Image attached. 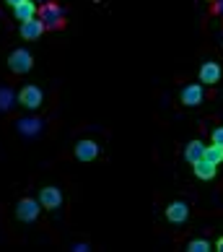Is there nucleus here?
<instances>
[{
    "mask_svg": "<svg viewBox=\"0 0 223 252\" xmlns=\"http://www.w3.org/2000/svg\"><path fill=\"white\" fill-rule=\"evenodd\" d=\"M36 18L44 24V29L47 32H62L68 21H65V13H62V5L57 0H44L39 5V11H36Z\"/></svg>",
    "mask_w": 223,
    "mask_h": 252,
    "instance_id": "obj_1",
    "label": "nucleus"
},
{
    "mask_svg": "<svg viewBox=\"0 0 223 252\" xmlns=\"http://www.w3.org/2000/svg\"><path fill=\"white\" fill-rule=\"evenodd\" d=\"M31 68H34V55L29 50L18 47L8 55V70L16 73V76H24V73H29Z\"/></svg>",
    "mask_w": 223,
    "mask_h": 252,
    "instance_id": "obj_2",
    "label": "nucleus"
},
{
    "mask_svg": "<svg viewBox=\"0 0 223 252\" xmlns=\"http://www.w3.org/2000/svg\"><path fill=\"white\" fill-rule=\"evenodd\" d=\"M39 213H42V203L36 198H21L16 205V219L24 223H34L39 219Z\"/></svg>",
    "mask_w": 223,
    "mask_h": 252,
    "instance_id": "obj_3",
    "label": "nucleus"
},
{
    "mask_svg": "<svg viewBox=\"0 0 223 252\" xmlns=\"http://www.w3.org/2000/svg\"><path fill=\"white\" fill-rule=\"evenodd\" d=\"M44 101V94L39 86H31V83H26V86L18 91V104H21L24 109H39Z\"/></svg>",
    "mask_w": 223,
    "mask_h": 252,
    "instance_id": "obj_4",
    "label": "nucleus"
},
{
    "mask_svg": "<svg viewBox=\"0 0 223 252\" xmlns=\"http://www.w3.org/2000/svg\"><path fill=\"white\" fill-rule=\"evenodd\" d=\"M73 154H76L78 161L88 164V161H94V158L99 156V143H96V141H91V138H83V141H78V143H76Z\"/></svg>",
    "mask_w": 223,
    "mask_h": 252,
    "instance_id": "obj_5",
    "label": "nucleus"
},
{
    "mask_svg": "<svg viewBox=\"0 0 223 252\" xmlns=\"http://www.w3.org/2000/svg\"><path fill=\"white\" fill-rule=\"evenodd\" d=\"M182 104L184 107H200L202 99H205V91H202V83H187V86L182 89Z\"/></svg>",
    "mask_w": 223,
    "mask_h": 252,
    "instance_id": "obj_6",
    "label": "nucleus"
},
{
    "mask_svg": "<svg viewBox=\"0 0 223 252\" xmlns=\"http://www.w3.org/2000/svg\"><path fill=\"white\" fill-rule=\"evenodd\" d=\"M190 219V205L184 203V200H174L166 205V221H171V223H184Z\"/></svg>",
    "mask_w": 223,
    "mask_h": 252,
    "instance_id": "obj_7",
    "label": "nucleus"
},
{
    "mask_svg": "<svg viewBox=\"0 0 223 252\" xmlns=\"http://www.w3.org/2000/svg\"><path fill=\"white\" fill-rule=\"evenodd\" d=\"M39 203H42V208H47V211H57L60 205H62V192L60 188H42L39 192Z\"/></svg>",
    "mask_w": 223,
    "mask_h": 252,
    "instance_id": "obj_8",
    "label": "nucleus"
},
{
    "mask_svg": "<svg viewBox=\"0 0 223 252\" xmlns=\"http://www.w3.org/2000/svg\"><path fill=\"white\" fill-rule=\"evenodd\" d=\"M192 172H195V177H197V180L210 182V180H216V174H218V164L208 161V158H200V161L192 164Z\"/></svg>",
    "mask_w": 223,
    "mask_h": 252,
    "instance_id": "obj_9",
    "label": "nucleus"
},
{
    "mask_svg": "<svg viewBox=\"0 0 223 252\" xmlns=\"http://www.w3.org/2000/svg\"><path fill=\"white\" fill-rule=\"evenodd\" d=\"M44 32H47V29H44V24L39 21V18H29V21H21V39H26V42L39 39Z\"/></svg>",
    "mask_w": 223,
    "mask_h": 252,
    "instance_id": "obj_10",
    "label": "nucleus"
},
{
    "mask_svg": "<svg viewBox=\"0 0 223 252\" xmlns=\"http://www.w3.org/2000/svg\"><path fill=\"white\" fill-rule=\"evenodd\" d=\"M218 81H221V65L218 63H202L200 65V83L216 86Z\"/></svg>",
    "mask_w": 223,
    "mask_h": 252,
    "instance_id": "obj_11",
    "label": "nucleus"
},
{
    "mask_svg": "<svg viewBox=\"0 0 223 252\" xmlns=\"http://www.w3.org/2000/svg\"><path fill=\"white\" fill-rule=\"evenodd\" d=\"M36 11H39V5H34V0H24L21 5L13 8V16L18 21H29V18H36Z\"/></svg>",
    "mask_w": 223,
    "mask_h": 252,
    "instance_id": "obj_12",
    "label": "nucleus"
},
{
    "mask_svg": "<svg viewBox=\"0 0 223 252\" xmlns=\"http://www.w3.org/2000/svg\"><path fill=\"white\" fill-rule=\"evenodd\" d=\"M202 156H205V143L202 141H190L187 148H184V158H187L190 164H195V161H200Z\"/></svg>",
    "mask_w": 223,
    "mask_h": 252,
    "instance_id": "obj_13",
    "label": "nucleus"
},
{
    "mask_svg": "<svg viewBox=\"0 0 223 252\" xmlns=\"http://www.w3.org/2000/svg\"><path fill=\"white\" fill-rule=\"evenodd\" d=\"M39 127H42V123L36 117H26V120H21V123H18V130H21L24 135H34V133H39Z\"/></svg>",
    "mask_w": 223,
    "mask_h": 252,
    "instance_id": "obj_14",
    "label": "nucleus"
},
{
    "mask_svg": "<svg viewBox=\"0 0 223 252\" xmlns=\"http://www.w3.org/2000/svg\"><path fill=\"white\" fill-rule=\"evenodd\" d=\"M202 158H208V161H213V164H221L223 161V146H218V143L205 146V156Z\"/></svg>",
    "mask_w": 223,
    "mask_h": 252,
    "instance_id": "obj_15",
    "label": "nucleus"
},
{
    "mask_svg": "<svg viewBox=\"0 0 223 252\" xmlns=\"http://www.w3.org/2000/svg\"><path fill=\"white\" fill-rule=\"evenodd\" d=\"M187 250H190V252H210L213 245H210L208 239H192L190 245H187Z\"/></svg>",
    "mask_w": 223,
    "mask_h": 252,
    "instance_id": "obj_16",
    "label": "nucleus"
},
{
    "mask_svg": "<svg viewBox=\"0 0 223 252\" xmlns=\"http://www.w3.org/2000/svg\"><path fill=\"white\" fill-rule=\"evenodd\" d=\"M11 101H13L11 91H0V109H11V107H13Z\"/></svg>",
    "mask_w": 223,
    "mask_h": 252,
    "instance_id": "obj_17",
    "label": "nucleus"
},
{
    "mask_svg": "<svg viewBox=\"0 0 223 252\" xmlns=\"http://www.w3.org/2000/svg\"><path fill=\"white\" fill-rule=\"evenodd\" d=\"M210 13L223 18V0H213V3H210Z\"/></svg>",
    "mask_w": 223,
    "mask_h": 252,
    "instance_id": "obj_18",
    "label": "nucleus"
},
{
    "mask_svg": "<svg viewBox=\"0 0 223 252\" xmlns=\"http://www.w3.org/2000/svg\"><path fill=\"white\" fill-rule=\"evenodd\" d=\"M210 138H213V143H218V146H223V127H216L210 133Z\"/></svg>",
    "mask_w": 223,
    "mask_h": 252,
    "instance_id": "obj_19",
    "label": "nucleus"
},
{
    "mask_svg": "<svg viewBox=\"0 0 223 252\" xmlns=\"http://www.w3.org/2000/svg\"><path fill=\"white\" fill-rule=\"evenodd\" d=\"M24 0H5V5H11V8H16V5H21Z\"/></svg>",
    "mask_w": 223,
    "mask_h": 252,
    "instance_id": "obj_20",
    "label": "nucleus"
},
{
    "mask_svg": "<svg viewBox=\"0 0 223 252\" xmlns=\"http://www.w3.org/2000/svg\"><path fill=\"white\" fill-rule=\"evenodd\" d=\"M216 250H218V252H223V237H218V239H216Z\"/></svg>",
    "mask_w": 223,
    "mask_h": 252,
    "instance_id": "obj_21",
    "label": "nucleus"
},
{
    "mask_svg": "<svg viewBox=\"0 0 223 252\" xmlns=\"http://www.w3.org/2000/svg\"><path fill=\"white\" fill-rule=\"evenodd\" d=\"M210 3H213V0H210Z\"/></svg>",
    "mask_w": 223,
    "mask_h": 252,
    "instance_id": "obj_22",
    "label": "nucleus"
}]
</instances>
